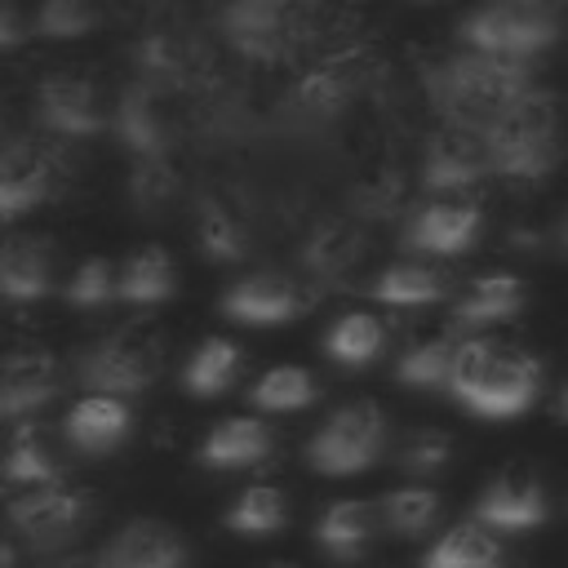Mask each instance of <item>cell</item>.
<instances>
[{"mask_svg": "<svg viewBox=\"0 0 568 568\" xmlns=\"http://www.w3.org/2000/svg\"><path fill=\"white\" fill-rule=\"evenodd\" d=\"M528 84H532L528 58H497V53H475V49L426 71V89L448 115V124H466V129H484Z\"/></svg>", "mask_w": 568, "mask_h": 568, "instance_id": "obj_1", "label": "cell"}, {"mask_svg": "<svg viewBox=\"0 0 568 568\" xmlns=\"http://www.w3.org/2000/svg\"><path fill=\"white\" fill-rule=\"evenodd\" d=\"M555 93L528 84L501 115H493L479 133L488 142V160L493 173L501 178H519V182H537L550 173L555 164Z\"/></svg>", "mask_w": 568, "mask_h": 568, "instance_id": "obj_2", "label": "cell"}, {"mask_svg": "<svg viewBox=\"0 0 568 568\" xmlns=\"http://www.w3.org/2000/svg\"><path fill=\"white\" fill-rule=\"evenodd\" d=\"M555 31H559V18L524 0H488L457 22V40L466 49L497 53V58H532L555 44Z\"/></svg>", "mask_w": 568, "mask_h": 568, "instance_id": "obj_3", "label": "cell"}, {"mask_svg": "<svg viewBox=\"0 0 568 568\" xmlns=\"http://www.w3.org/2000/svg\"><path fill=\"white\" fill-rule=\"evenodd\" d=\"M160 359H164V351H160L155 328L129 324L80 355V382L93 395H120L124 399V395L146 390L160 377Z\"/></svg>", "mask_w": 568, "mask_h": 568, "instance_id": "obj_4", "label": "cell"}, {"mask_svg": "<svg viewBox=\"0 0 568 568\" xmlns=\"http://www.w3.org/2000/svg\"><path fill=\"white\" fill-rule=\"evenodd\" d=\"M222 36L240 58L284 62L306 36V0H226Z\"/></svg>", "mask_w": 568, "mask_h": 568, "instance_id": "obj_5", "label": "cell"}, {"mask_svg": "<svg viewBox=\"0 0 568 568\" xmlns=\"http://www.w3.org/2000/svg\"><path fill=\"white\" fill-rule=\"evenodd\" d=\"M386 448V417L373 399L342 404L306 444V462L320 475H359Z\"/></svg>", "mask_w": 568, "mask_h": 568, "instance_id": "obj_6", "label": "cell"}, {"mask_svg": "<svg viewBox=\"0 0 568 568\" xmlns=\"http://www.w3.org/2000/svg\"><path fill=\"white\" fill-rule=\"evenodd\" d=\"M111 129H115V138H120L133 155H173V146H178V138H182V106H178V93L133 75V80L124 84V93L115 98Z\"/></svg>", "mask_w": 568, "mask_h": 568, "instance_id": "obj_7", "label": "cell"}, {"mask_svg": "<svg viewBox=\"0 0 568 568\" xmlns=\"http://www.w3.org/2000/svg\"><path fill=\"white\" fill-rule=\"evenodd\" d=\"M89 510H93L89 493L58 479V484H31V493L13 497L9 501V524L36 550H53V546H67L84 528Z\"/></svg>", "mask_w": 568, "mask_h": 568, "instance_id": "obj_8", "label": "cell"}, {"mask_svg": "<svg viewBox=\"0 0 568 568\" xmlns=\"http://www.w3.org/2000/svg\"><path fill=\"white\" fill-rule=\"evenodd\" d=\"M36 120L58 138H93L106 129L102 93L93 80L71 75V71L44 75L36 89Z\"/></svg>", "mask_w": 568, "mask_h": 568, "instance_id": "obj_9", "label": "cell"}, {"mask_svg": "<svg viewBox=\"0 0 568 568\" xmlns=\"http://www.w3.org/2000/svg\"><path fill=\"white\" fill-rule=\"evenodd\" d=\"M359 62L355 58H328L320 67H311L293 89H288V102H284V115L315 129V124H333L359 93Z\"/></svg>", "mask_w": 568, "mask_h": 568, "instance_id": "obj_10", "label": "cell"}, {"mask_svg": "<svg viewBox=\"0 0 568 568\" xmlns=\"http://www.w3.org/2000/svg\"><path fill=\"white\" fill-rule=\"evenodd\" d=\"M133 58V71L138 80H151L160 89H191L200 75H204V49L191 31H178V27H155V31H142L129 49Z\"/></svg>", "mask_w": 568, "mask_h": 568, "instance_id": "obj_11", "label": "cell"}, {"mask_svg": "<svg viewBox=\"0 0 568 568\" xmlns=\"http://www.w3.org/2000/svg\"><path fill=\"white\" fill-rule=\"evenodd\" d=\"M488 173H493V160H488V142L479 129L444 124L426 142V155H422V186L426 191H462Z\"/></svg>", "mask_w": 568, "mask_h": 568, "instance_id": "obj_12", "label": "cell"}, {"mask_svg": "<svg viewBox=\"0 0 568 568\" xmlns=\"http://www.w3.org/2000/svg\"><path fill=\"white\" fill-rule=\"evenodd\" d=\"M537 390H541V359L497 346L488 368H484V377L475 382V390L462 404H470L484 417H510V413L528 408L537 399Z\"/></svg>", "mask_w": 568, "mask_h": 568, "instance_id": "obj_13", "label": "cell"}, {"mask_svg": "<svg viewBox=\"0 0 568 568\" xmlns=\"http://www.w3.org/2000/svg\"><path fill=\"white\" fill-rule=\"evenodd\" d=\"M475 519L484 528H537L546 519V488L537 479V470L528 466H506L475 501Z\"/></svg>", "mask_w": 568, "mask_h": 568, "instance_id": "obj_14", "label": "cell"}, {"mask_svg": "<svg viewBox=\"0 0 568 568\" xmlns=\"http://www.w3.org/2000/svg\"><path fill=\"white\" fill-rule=\"evenodd\" d=\"M186 541L164 519H129L93 559L98 568H186Z\"/></svg>", "mask_w": 568, "mask_h": 568, "instance_id": "obj_15", "label": "cell"}, {"mask_svg": "<svg viewBox=\"0 0 568 568\" xmlns=\"http://www.w3.org/2000/svg\"><path fill=\"white\" fill-rule=\"evenodd\" d=\"M58 178V160L40 142H9L0 146V217H13L49 195Z\"/></svg>", "mask_w": 568, "mask_h": 568, "instance_id": "obj_16", "label": "cell"}, {"mask_svg": "<svg viewBox=\"0 0 568 568\" xmlns=\"http://www.w3.org/2000/svg\"><path fill=\"white\" fill-rule=\"evenodd\" d=\"M479 204H466V200H435L426 204L422 213H413L408 231H404V244L413 253H435V257H448V253H466L479 235Z\"/></svg>", "mask_w": 568, "mask_h": 568, "instance_id": "obj_17", "label": "cell"}, {"mask_svg": "<svg viewBox=\"0 0 568 568\" xmlns=\"http://www.w3.org/2000/svg\"><path fill=\"white\" fill-rule=\"evenodd\" d=\"M62 386V364L49 351H13L0 359V417H22L49 404Z\"/></svg>", "mask_w": 568, "mask_h": 568, "instance_id": "obj_18", "label": "cell"}, {"mask_svg": "<svg viewBox=\"0 0 568 568\" xmlns=\"http://www.w3.org/2000/svg\"><path fill=\"white\" fill-rule=\"evenodd\" d=\"M364 257V226L355 213H328L302 240V271L311 280H342Z\"/></svg>", "mask_w": 568, "mask_h": 568, "instance_id": "obj_19", "label": "cell"}, {"mask_svg": "<svg viewBox=\"0 0 568 568\" xmlns=\"http://www.w3.org/2000/svg\"><path fill=\"white\" fill-rule=\"evenodd\" d=\"M222 311L240 324H253V328H271V324H288L297 311H302V293L293 280L284 275H271V271H257V275H244L226 288L222 297Z\"/></svg>", "mask_w": 568, "mask_h": 568, "instance_id": "obj_20", "label": "cell"}, {"mask_svg": "<svg viewBox=\"0 0 568 568\" xmlns=\"http://www.w3.org/2000/svg\"><path fill=\"white\" fill-rule=\"evenodd\" d=\"M129 422H133V413L120 395H84L80 404H71V413L62 422V435L80 453H111V448L124 444Z\"/></svg>", "mask_w": 568, "mask_h": 568, "instance_id": "obj_21", "label": "cell"}, {"mask_svg": "<svg viewBox=\"0 0 568 568\" xmlns=\"http://www.w3.org/2000/svg\"><path fill=\"white\" fill-rule=\"evenodd\" d=\"M377 506L364 501V497H346V501H333L320 510L315 519V541L333 555V559H359L373 537H377Z\"/></svg>", "mask_w": 568, "mask_h": 568, "instance_id": "obj_22", "label": "cell"}, {"mask_svg": "<svg viewBox=\"0 0 568 568\" xmlns=\"http://www.w3.org/2000/svg\"><path fill=\"white\" fill-rule=\"evenodd\" d=\"M53 284V257L49 244L36 235H13L0 244V297L9 302H36Z\"/></svg>", "mask_w": 568, "mask_h": 568, "instance_id": "obj_23", "label": "cell"}, {"mask_svg": "<svg viewBox=\"0 0 568 568\" xmlns=\"http://www.w3.org/2000/svg\"><path fill=\"white\" fill-rule=\"evenodd\" d=\"M271 448H275V439L257 417H226L204 435L200 462L213 466V470H240V466L266 462Z\"/></svg>", "mask_w": 568, "mask_h": 568, "instance_id": "obj_24", "label": "cell"}, {"mask_svg": "<svg viewBox=\"0 0 568 568\" xmlns=\"http://www.w3.org/2000/svg\"><path fill=\"white\" fill-rule=\"evenodd\" d=\"M519 311H524V280L497 271V275L470 280V288L453 306V320L462 328H484V324H501V320H510Z\"/></svg>", "mask_w": 568, "mask_h": 568, "instance_id": "obj_25", "label": "cell"}, {"mask_svg": "<svg viewBox=\"0 0 568 568\" xmlns=\"http://www.w3.org/2000/svg\"><path fill=\"white\" fill-rule=\"evenodd\" d=\"M0 470H4V479H13V484H58V479L67 475V462H62V453L49 444V435L27 422V426H18V430L9 435L4 457H0Z\"/></svg>", "mask_w": 568, "mask_h": 568, "instance_id": "obj_26", "label": "cell"}, {"mask_svg": "<svg viewBox=\"0 0 568 568\" xmlns=\"http://www.w3.org/2000/svg\"><path fill=\"white\" fill-rule=\"evenodd\" d=\"M364 293L386 306H422V302H439L448 293V275L426 262H395V266L377 271Z\"/></svg>", "mask_w": 568, "mask_h": 568, "instance_id": "obj_27", "label": "cell"}, {"mask_svg": "<svg viewBox=\"0 0 568 568\" xmlns=\"http://www.w3.org/2000/svg\"><path fill=\"white\" fill-rule=\"evenodd\" d=\"M501 564L506 550L484 524H457L422 555V568H501Z\"/></svg>", "mask_w": 568, "mask_h": 568, "instance_id": "obj_28", "label": "cell"}, {"mask_svg": "<svg viewBox=\"0 0 568 568\" xmlns=\"http://www.w3.org/2000/svg\"><path fill=\"white\" fill-rule=\"evenodd\" d=\"M178 275H173V257L160 248V244H146L138 248L120 271H115V297L133 302V306H146V302H164L173 293Z\"/></svg>", "mask_w": 568, "mask_h": 568, "instance_id": "obj_29", "label": "cell"}, {"mask_svg": "<svg viewBox=\"0 0 568 568\" xmlns=\"http://www.w3.org/2000/svg\"><path fill=\"white\" fill-rule=\"evenodd\" d=\"M195 240L204 248V257L213 262H240L248 253V226L240 222V213L213 195H200L195 204Z\"/></svg>", "mask_w": 568, "mask_h": 568, "instance_id": "obj_30", "label": "cell"}, {"mask_svg": "<svg viewBox=\"0 0 568 568\" xmlns=\"http://www.w3.org/2000/svg\"><path fill=\"white\" fill-rule=\"evenodd\" d=\"M178 169H173V155H133V169H129V204L142 213V217H160L173 200H178Z\"/></svg>", "mask_w": 568, "mask_h": 568, "instance_id": "obj_31", "label": "cell"}, {"mask_svg": "<svg viewBox=\"0 0 568 568\" xmlns=\"http://www.w3.org/2000/svg\"><path fill=\"white\" fill-rule=\"evenodd\" d=\"M235 373H240V346L226 342V337H204L191 351V359L182 368V382H186L191 395L209 399V395H222L235 382Z\"/></svg>", "mask_w": 568, "mask_h": 568, "instance_id": "obj_32", "label": "cell"}, {"mask_svg": "<svg viewBox=\"0 0 568 568\" xmlns=\"http://www.w3.org/2000/svg\"><path fill=\"white\" fill-rule=\"evenodd\" d=\"M382 346H386V328H382V320H373V315H364V311L342 315V320L324 333V351H328L337 364H346V368L373 364V359L382 355Z\"/></svg>", "mask_w": 568, "mask_h": 568, "instance_id": "obj_33", "label": "cell"}, {"mask_svg": "<svg viewBox=\"0 0 568 568\" xmlns=\"http://www.w3.org/2000/svg\"><path fill=\"white\" fill-rule=\"evenodd\" d=\"M27 22L40 40H84L102 27V9L98 0H40Z\"/></svg>", "mask_w": 568, "mask_h": 568, "instance_id": "obj_34", "label": "cell"}, {"mask_svg": "<svg viewBox=\"0 0 568 568\" xmlns=\"http://www.w3.org/2000/svg\"><path fill=\"white\" fill-rule=\"evenodd\" d=\"M284 519H288V506H284V493L275 484H248L235 497V506L226 510V528L231 532H244V537H266Z\"/></svg>", "mask_w": 568, "mask_h": 568, "instance_id": "obj_35", "label": "cell"}, {"mask_svg": "<svg viewBox=\"0 0 568 568\" xmlns=\"http://www.w3.org/2000/svg\"><path fill=\"white\" fill-rule=\"evenodd\" d=\"M439 493L435 488H395L377 506V524H386L395 537H417L439 519Z\"/></svg>", "mask_w": 568, "mask_h": 568, "instance_id": "obj_36", "label": "cell"}, {"mask_svg": "<svg viewBox=\"0 0 568 568\" xmlns=\"http://www.w3.org/2000/svg\"><path fill=\"white\" fill-rule=\"evenodd\" d=\"M315 395H320V390H315V377H311L306 368H297V364H280V368L262 373V377L253 382V390H248V399H253L257 408H271V413L306 408Z\"/></svg>", "mask_w": 568, "mask_h": 568, "instance_id": "obj_37", "label": "cell"}, {"mask_svg": "<svg viewBox=\"0 0 568 568\" xmlns=\"http://www.w3.org/2000/svg\"><path fill=\"white\" fill-rule=\"evenodd\" d=\"M115 297V262L111 257H84L71 280H67V302L71 306H106Z\"/></svg>", "mask_w": 568, "mask_h": 568, "instance_id": "obj_38", "label": "cell"}, {"mask_svg": "<svg viewBox=\"0 0 568 568\" xmlns=\"http://www.w3.org/2000/svg\"><path fill=\"white\" fill-rule=\"evenodd\" d=\"M351 204H355V217H395V209L404 204V178H399V169L368 173L355 186Z\"/></svg>", "mask_w": 568, "mask_h": 568, "instance_id": "obj_39", "label": "cell"}, {"mask_svg": "<svg viewBox=\"0 0 568 568\" xmlns=\"http://www.w3.org/2000/svg\"><path fill=\"white\" fill-rule=\"evenodd\" d=\"M448 359H453V342H422V346L399 355L395 377L408 382V386H444Z\"/></svg>", "mask_w": 568, "mask_h": 568, "instance_id": "obj_40", "label": "cell"}, {"mask_svg": "<svg viewBox=\"0 0 568 568\" xmlns=\"http://www.w3.org/2000/svg\"><path fill=\"white\" fill-rule=\"evenodd\" d=\"M493 351H497V342H488V337L453 342V359H448V377H444V386H448L457 399H466V395L475 390V382L484 377V368H488Z\"/></svg>", "mask_w": 568, "mask_h": 568, "instance_id": "obj_41", "label": "cell"}, {"mask_svg": "<svg viewBox=\"0 0 568 568\" xmlns=\"http://www.w3.org/2000/svg\"><path fill=\"white\" fill-rule=\"evenodd\" d=\"M448 453H453V439H448L444 430L417 426V430H408L404 444H399V466L413 470V475H435V470H444Z\"/></svg>", "mask_w": 568, "mask_h": 568, "instance_id": "obj_42", "label": "cell"}, {"mask_svg": "<svg viewBox=\"0 0 568 568\" xmlns=\"http://www.w3.org/2000/svg\"><path fill=\"white\" fill-rule=\"evenodd\" d=\"M31 36V22L18 0H0V49H18Z\"/></svg>", "mask_w": 568, "mask_h": 568, "instance_id": "obj_43", "label": "cell"}, {"mask_svg": "<svg viewBox=\"0 0 568 568\" xmlns=\"http://www.w3.org/2000/svg\"><path fill=\"white\" fill-rule=\"evenodd\" d=\"M13 564H18V550L9 537H0V568H13Z\"/></svg>", "mask_w": 568, "mask_h": 568, "instance_id": "obj_44", "label": "cell"}, {"mask_svg": "<svg viewBox=\"0 0 568 568\" xmlns=\"http://www.w3.org/2000/svg\"><path fill=\"white\" fill-rule=\"evenodd\" d=\"M49 568H98V564L84 559V555H75V559H58V564H49Z\"/></svg>", "mask_w": 568, "mask_h": 568, "instance_id": "obj_45", "label": "cell"}, {"mask_svg": "<svg viewBox=\"0 0 568 568\" xmlns=\"http://www.w3.org/2000/svg\"><path fill=\"white\" fill-rule=\"evenodd\" d=\"M142 4H155V9H169V4H178V0H142Z\"/></svg>", "mask_w": 568, "mask_h": 568, "instance_id": "obj_46", "label": "cell"}, {"mask_svg": "<svg viewBox=\"0 0 568 568\" xmlns=\"http://www.w3.org/2000/svg\"><path fill=\"white\" fill-rule=\"evenodd\" d=\"M266 568H293V564H266Z\"/></svg>", "mask_w": 568, "mask_h": 568, "instance_id": "obj_47", "label": "cell"}]
</instances>
